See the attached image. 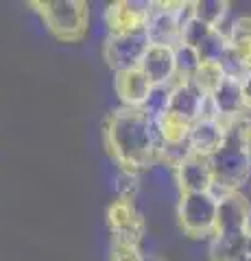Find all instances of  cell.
<instances>
[{
  "label": "cell",
  "instance_id": "cell-27",
  "mask_svg": "<svg viewBox=\"0 0 251 261\" xmlns=\"http://www.w3.org/2000/svg\"><path fill=\"white\" fill-rule=\"evenodd\" d=\"M240 92H242V102H245V109L251 113V70L240 81Z\"/></svg>",
  "mask_w": 251,
  "mask_h": 261
},
{
  "label": "cell",
  "instance_id": "cell-6",
  "mask_svg": "<svg viewBox=\"0 0 251 261\" xmlns=\"http://www.w3.org/2000/svg\"><path fill=\"white\" fill-rule=\"evenodd\" d=\"M149 42L144 31L138 33H123V35H107L103 44V57L109 68L116 72L138 68L142 55L147 53Z\"/></svg>",
  "mask_w": 251,
  "mask_h": 261
},
{
  "label": "cell",
  "instance_id": "cell-3",
  "mask_svg": "<svg viewBox=\"0 0 251 261\" xmlns=\"http://www.w3.org/2000/svg\"><path fill=\"white\" fill-rule=\"evenodd\" d=\"M208 163L214 183L227 187L232 192H238V187L245 185L251 176L249 148L236 140H230V137H225V144L212 157H208Z\"/></svg>",
  "mask_w": 251,
  "mask_h": 261
},
{
  "label": "cell",
  "instance_id": "cell-14",
  "mask_svg": "<svg viewBox=\"0 0 251 261\" xmlns=\"http://www.w3.org/2000/svg\"><path fill=\"white\" fill-rule=\"evenodd\" d=\"M188 142L192 154L208 159L225 144V126L218 120H197L188 128Z\"/></svg>",
  "mask_w": 251,
  "mask_h": 261
},
{
  "label": "cell",
  "instance_id": "cell-19",
  "mask_svg": "<svg viewBox=\"0 0 251 261\" xmlns=\"http://www.w3.org/2000/svg\"><path fill=\"white\" fill-rule=\"evenodd\" d=\"M230 13V3L225 0H199L194 3V18L208 24L210 29H218Z\"/></svg>",
  "mask_w": 251,
  "mask_h": 261
},
{
  "label": "cell",
  "instance_id": "cell-26",
  "mask_svg": "<svg viewBox=\"0 0 251 261\" xmlns=\"http://www.w3.org/2000/svg\"><path fill=\"white\" fill-rule=\"evenodd\" d=\"M111 261H142V250H140V246H135V244L114 242Z\"/></svg>",
  "mask_w": 251,
  "mask_h": 261
},
{
  "label": "cell",
  "instance_id": "cell-9",
  "mask_svg": "<svg viewBox=\"0 0 251 261\" xmlns=\"http://www.w3.org/2000/svg\"><path fill=\"white\" fill-rule=\"evenodd\" d=\"M109 226L114 233V242H125V244H135L140 246L144 238V222L133 209V202L127 200H116L107 211Z\"/></svg>",
  "mask_w": 251,
  "mask_h": 261
},
{
  "label": "cell",
  "instance_id": "cell-15",
  "mask_svg": "<svg viewBox=\"0 0 251 261\" xmlns=\"http://www.w3.org/2000/svg\"><path fill=\"white\" fill-rule=\"evenodd\" d=\"M114 87H116V94L118 98L123 100V107H135L140 109L147 96L151 92V83L149 79L142 74L138 68L133 70H125V72H116V79H114Z\"/></svg>",
  "mask_w": 251,
  "mask_h": 261
},
{
  "label": "cell",
  "instance_id": "cell-11",
  "mask_svg": "<svg viewBox=\"0 0 251 261\" xmlns=\"http://www.w3.org/2000/svg\"><path fill=\"white\" fill-rule=\"evenodd\" d=\"M212 172L206 157L190 154L186 161H181L175 168V183L181 190V194H194V192H208L212 187Z\"/></svg>",
  "mask_w": 251,
  "mask_h": 261
},
{
  "label": "cell",
  "instance_id": "cell-16",
  "mask_svg": "<svg viewBox=\"0 0 251 261\" xmlns=\"http://www.w3.org/2000/svg\"><path fill=\"white\" fill-rule=\"evenodd\" d=\"M210 261H245L247 259V233L212 235L210 240Z\"/></svg>",
  "mask_w": 251,
  "mask_h": 261
},
{
  "label": "cell",
  "instance_id": "cell-29",
  "mask_svg": "<svg viewBox=\"0 0 251 261\" xmlns=\"http://www.w3.org/2000/svg\"><path fill=\"white\" fill-rule=\"evenodd\" d=\"M247 257H251V233H247Z\"/></svg>",
  "mask_w": 251,
  "mask_h": 261
},
{
  "label": "cell",
  "instance_id": "cell-18",
  "mask_svg": "<svg viewBox=\"0 0 251 261\" xmlns=\"http://www.w3.org/2000/svg\"><path fill=\"white\" fill-rule=\"evenodd\" d=\"M173 63H175V76H179V81H190L194 76V72L199 70L201 57L197 53V48L177 44L173 48Z\"/></svg>",
  "mask_w": 251,
  "mask_h": 261
},
{
  "label": "cell",
  "instance_id": "cell-25",
  "mask_svg": "<svg viewBox=\"0 0 251 261\" xmlns=\"http://www.w3.org/2000/svg\"><path fill=\"white\" fill-rule=\"evenodd\" d=\"M210 33H212V29H210L208 24H203L197 18H192L190 22H186L184 29H181V44L190 46V48H199L206 42V37L210 35Z\"/></svg>",
  "mask_w": 251,
  "mask_h": 261
},
{
  "label": "cell",
  "instance_id": "cell-8",
  "mask_svg": "<svg viewBox=\"0 0 251 261\" xmlns=\"http://www.w3.org/2000/svg\"><path fill=\"white\" fill-rule=\"evenodd\" d=\"M149 13H151V3L120 0V3L109 5V9L105 11V24H107L109 35L138 33V31H144Z\"/></svg>",
  "mask_w": 251,
  "mask_h": 261
},
{
  "label": "cell",
  "instance_id": "cell-30",
  "mask_svg": "<svg viewBox=\"0 0 251 261\" xmlns=\"http://www.w3.org/2000/svg\"><path fill=\"white\" fill-rule=\"evenodd\" d=\"M245 261H251V257H247V259H245Z\"/></svg>",
  "mask_w": 251,
  "mask_h": 261
},
{
  "label": "cell",
  "instance_id": "cell-23",
  "mask_svg": "<svg viewBox=\"0 0 251 261\" xmlns=\"http://www.w3.org/2000/svg\"><path fill=\"white\" fill-rule=\"evenodd\" d=\"M168 94H171V85H153L140 109L155 122L159 116H164L168 109Z\"/></svg>",
  "mask_w": 251,
  "mask_h": 261
},
{
  "label": "cell",
  "instance_id": "cell-20",
  "mask_svg": "<svg viewBox=\"0 0 251 261\" xmlns=\"http://www.w3.org/2000/svg\"><path fill=\"white\" fill-rule=\"evenodd\" d=\"M188 128L190 124H186L184 120L175 118L173 113H164L155 120V130H157V137L159 142H179L188 137Z\"/></svg>",
  "mask_w": 251,
  "mask_h": 261
},
{
  "label": "cell",
  "instance_id": "cell-22",
  "mask_svg": "<svg viewBox=\"0 0 251 261\" xmlns=\"http://www.w3.org/2000/svg\"><path fill=\"white\" fill-rule=\"evenodd\" d=\"M227 48H230L227 37H225L221 31L212 29V33H210V35L206 37V42L197 48V53H199V57H201V61H206V63H216V65H218V63H221V59L225 57V53H227Z\"/></svg>",
  "mask_w": 251,
  "mask_h": 261
},
{
  "label": "cell",
  "instance_id": "cell-5",
  "mask_svg": "<svg viewBox=\"0 0 251 261\" xmlns=\"http://www.w3.org/2000/svg\"><path fill=\"white\" fill-rule=\"evenodd\" d=\"M179 3H151L149 20L144 24V35L149 46L175 48L181 44V24L177 18Z\"/></svg>",
  "mask_w": 251,
  "mask_h": 261
},
{
  "label": "cell",
  "instance_id": "cell-7",
  "mask_svg": "<svg viewBox=\"0 0 251 261\" xmlns=\"http://www.w3.org/2000/svg\"><path fill=\"white\" fill-rule=\"evenodd\" d=\"M249 216H251V202L240 192H230L225 198L216 202L214 233L216 235L247 233Z\"/></svg>",
  "mask_w": 251,
  "mask_h": 261
},
{
  "label": "cell",
  "instance_id": "cell-4",
  "mask_svg": "<svg viewBox=\"0 0 251 261\" xmlns=\"http://www.w3.org/2000/svg\"><path fill=\"white\" fill-rule=\"evenodd\" d=\"M181 228L192 238H206L214 233V218H216V200L208 192L181 194L177 205Z\"/></svg>",
  "mask_w": 251,
  "mask_h": 261
},
{
  "label": "cell",
  "instance_id": "cell-1",
  "mask_svg": "<svg viewBox=\"0 0 251 261\" xmlns=\"http://www.w3.org/2000/svg\"><path fill=\"white\" fill-rule=\"evenodd\" d=\"M105 140L123 170L138 172V170L151 168L157 163L159 137L155 130V122L142 109H116L105 126Z\"/></svg>",
  "mask_w": 251,
  "mask_h": 261
},
{
  "label": "cell",
  "instance_id": "cell-21",
  "mask_svg": "<svg viewBox=\"0 0 251 261\" xmlns=\"http://www.w3.org/2000/svg\"><path fill=\"white\" fill-rule=\"evenodd\" d=\"M223 79H225V76H223V70H221V65L201 61L199 70L194 72V76L190 79V83H192L194 87H197L201 94L210 96V94H212L214 89L218 87V83H221Z\"/></svg>",
  "mask_w": 251,
  "mask_h": 261
},
{
  "label": "cell",
  "instance_id": "cell-10",
  "mask_svg": "<svg viewBox=\"0 0 251 261\" xmlns=\"http://www.w3.org/2000/svg\"><path fill=\"white\" fill-rule=\"evenodd\" d=\"M206 94H201L190 81H177L171 85V94H168V113H173L175 118L184 120L186 124L199 120L201 102H203Z\"/></svg>",
  "mask_w": 251,
  "mask_h": 261
},
{
  "label": "cell",
  "instance_id": "cell-24",
  "mask_svg": "<svg viewBox=\"0 0 251 261\" xmlns=\"http://www.w3.org/2000/svg\"><path fill=\"white\" fill-rule=\"evenodd\" d=\"M138 172H131V170H123L114 176V190L118 194V200H127V202H133V196L138 194Z\"/></svg>",
  "mask_w": 251,
  "mask_h": 261
},
{
  "label": "cell",
  "instance_id": "cell-28",
  "mask_svg": "<svg viewBox=\"0 0 251 261\" xmlns=\"http://www.w3.org/2000/svg\"><path fill=\"white\" fill-rule=\"evenodd\" d=\"M142 261H164V259H159L157 255H142Z\"/></svg>",
  "mask_w": 251,
  "mask_h": 261
},
{
  "label": "cell",
  "instance_id": "cell-2",
  "mask_svg": "<svg viewBox=\"0 0 251 261\" xmlns=\"http://www.w3.org/2000/svg\"><path fill=\"white\" fill-rule=\"evenodd\" d=\"M44 27L61 42H77L87 29V5L81 0H46L35 3Z\"/></svg>",
  "mask_w": 251,
  "mask_h": 261
},
{
  "label": "cell",
  "instance_id": "cell-12",
  "mask_svg": "<svg viewBox=\"0 0 251 261\" xmlns=\"http://www.w3.org/2000/svg\"><path fill=\"white\" fill-rule=\"evenodd\" d=\"M138 70L149 79L151 85H173L175 79V63H173V48L149 46L142 55Z\"/></svg>",
  "mask_w": 251,
  "mask_h": 261
},
{
  "label": "cell",
  "instance_id": "cell-13",
  "mask_svg": "<svg viewBox=\"0 0 251 261\" xmlns=\"http://www.w3.org/2000/svg\"><path fill=\"white\" fill-rule=\"evenodd\" d=\"M216 118L223 126H227L234 118H238L240 113H245V102H242V92H240V81L236 79H223L218 87L210 94Z\"/></svg>",
  "mask_w": 251,
  "mask_h": 261
},
{
  "label": "cell",
  "instance_id": "cell-17",
  "mask_svg": "<svg viewBox=\"0 0 251 261\" xmlns=\"http://www.w3.org/2000/svg\"><path fill=\"white\" fill-rule=\"evenodd\" d=\"M227 44L251 70V18H236L230 24Z\"/></svg>",
  "mask_w": 251,
  "mask_h": 261
}]
</instances>
